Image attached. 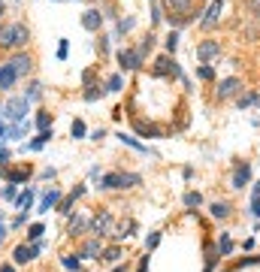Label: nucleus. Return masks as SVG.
<instances>
[{"label":"nucleus","mask_w":260,"mask_h":272,"mask_svg":"<svg viewBox=\"0 0 260 272\" xmlns=\"http://www.w3.org/2000/svg\"><path fill=\"white\" fill-rule=\"evenodd\" d=\"M39 251H42V245H39V242H33L30 248H27V245H18V248L12 251V257H15V263H27V260H33Z\"/></svg>","instance_id":"11"},{"label":"nucleus","mask_w":260,"mask_h":272,"mask_svg":"<svg viewBox=\"0 0 260 272\" xmlns=\"http://www.w3.org/2000/svg\"><path fill=\"white\" fill-rule=\"evenodd\" d=\"M142 182V176H136V173H121V188H136Z\"/></svg>","instance_id":"24"},{"label":"nucleus","mask_w":260,"mask_h":272,"mask_svg":"<svg viewBox=\"0 0 260 272\" xmlns=\"http://www.w3.org/2000/svg\"><path fill=\"white\" fill-rule=\"evenodd\" d=\"M257 103H260V97L251 94V91H245V94L236 97V106H239V109H248V106H257Z\"/></svg>","instance_id":"18"},{"label":"nucleus","mask_w":260,"mask_h":272,"mask_svg":"<svg viewBox=\"0 0 260 272\" xmlns=\"http://www.w3.org/2000/svg\"><path fill=\"white\" fill-rule=\"evenodd\" d=\"M3 200H18V194H15V188H12V185H6V188H3Z\"/></svg>","instance_id":"41"},{"label":"nucleus","mask_w":260,"mask_h":272,"mask_svg":"<svg viewBox=\"0 0 260 272\" xmlns=\"http://www.w3.org/2000/svg\"><path fill=\"white\" fill-rule=\"evenodd\" d=\"M185 206H188V209H200V206H203V194H200V191H188V194H185Z\"/></svg>","instance_id":"22"},{"label":"nucleus","mask_w":260,"mask_h":272,"mask_svg":"<svg viewBox=\"0 0 260 272\" xmlns=\"http://www.w3.org/2000/svg\"><path fill=\"white\" fill-rule=\"evenodd\" d=\"M76 200H79V197H76V194H70V197H67V200L61 203V212H64V215H70V212H73V203H76Z\"/></svg>","instance_id":"37"},{"label":"nucleus","mask_w":260,"mask_h":272,"mask_svg":"<svg viewBox=\"0 0 260 272\" xmlns=\"http://www.w3.org/2000/svg\"><path fill=\"white\" fill-rule=\"evenodd\" d=\"M70 130H73V136H76V139H82V136H85V121H79V118H76Z\"/></svg>","instance_id":"36"},{"label":"nucleus","mask_w":260,"mask_h":272,"mask_svg":"<svg viewBox=\"0 0 260 272\" xmlns=\"http://www.w3.org/2000/svg\"><path fill=\"white\" fill-rule=\"evenodd\" d=\"M154 76H179V67H176L173 55H161L154 61Z\"/></svg>","instance_id":"9"},{"label":"nucleus","mask_w":260,"mask_h":272,"mask_svg":"<svg viewBox=\"0 0 260 272\" xmlns=\"http://www.w3.org/2000/svg\"><path fill=\"white\" fill-rule=\"evenodd\" d=\"M118 64H121V70H139L142 67V55L136 48H121L118 51Z\"/></svg>","instance_id":"5"},{"label":"nucleus","mask_w":260,"mask_h":272,"mask_svg":"<svg viewBox=\"0 0 260 272\" xmlns=\"http://www.w3.org/2000/svg\"><path fill=\"white\" fill-rule=\"evenodd\" d=\"M158 242H161V233H151V236H148V242H145V251L158 248Z\"/></svg>","instance_id":"40"},{"label":"nucleus","mask_w":260,"mask_h":272,"mask_svg":"<svg viewBox=\"0 0 260 272\" xmlns=\"http://www.w3.org/2000/svg\"><path fill=\"white\" fill-rule=\"evenodd\" d=\"M100 260H106V263H118V260H121V248H118V245H112V248H106Z\"/></svg>","instance_id":"25"},{"label":"nucleus","mask_w":260,"mask_h":272,"mask_svg":"<svg viewBox=\"0 0 260 272\" xmlns=\"http://www.w3.org/2000/svg\"><path fill=\"white\" fill-rule=\"evenodd\" d=\"M15 79H18V73L12 70V64H3V67H0V91H9Z\"/></svg>","instance_id":"15"},{"label":"nucleus","mask_w":260,"mask_h":272,"mask_svg":"<svg viewBox=\"0 0 260 272\" xmlns=\"http://www.w3.org/2000/svg\"><path fill=\"white\" fill-rule=\"evenodd\" d=\"M191 3H194V0H164V6H167L170 12H188Z\"/></svg>","instance_id":"20"},{"label":"nucleus","mask_w":260,"mask_h":272,"mask_svg":"<svg viewBox=\"0 0 260 272\" xmlns=\"http://www.w3.org/2000/svg\"><path fill=\"white\" fill-rule=\"evenodd\" d=\"M39 94H42V85H39V82H30L24 97H27V100H39Z\"/></svg>","instance_id":"29"},{"label":"nucleus","mask_w":260,"mask_h":272,"mask_svg":"<svg viewBox=\"0 0 260 272\" xmlns=\"http://www.w3.org/2000/svg\"><path fill=\"white\" fill-rule=\"evenodd\" d=\"M130 27H133V18H121V21H118V30H121V33L130 30Z\"/></svg>","instance_id":"42"},{"label":"nucleus","mask_w":260,"mask_h":272,"mask_svg":"<svg viewBox=\"0 0 260 272\" xmlns=\"http://www.w3.org/2000/svg\"><path fill=\"white\" fill-rule=\"evenodd\" d=\"M257 18H260V15H257Z\"/></svg>","instance_id":"55"},{"label":"nucleus","mask_w":260,"mask_h":272,"mask_svg":"<svg viewBox=\"0 0 260 272\" xmlns=\"http://www.w3.org/2000/svg\"><path fill=\"white\" fill-rule=\"evenodd\" d=\"M58 58H61V61H64V58H67V39H64V42H61V48H58Z\"/></svg>","instance_id":"48"},{"label":"nucleus","mask_w":260,"mask_h":272,"mask_svg":"<svg viewBox=\"0 0 260 272\" xmlns=\"http://www.w3.org/2000/svg\"><path fill=\"white\" fill-rule=\"evenodd\" d=\"M121 85H124L121 76H112V79H109V91H121Z\"/></svg>","instance_id":"39"},{"label":"nucleus","mask_w":260,"mask_h":272,"mask_svg":"<svg viewBox=\"0 0 260 272\" xmlns=\"http://www.w3.org/2000/svg\"><path fill=\"white\" fill-rule=\"evenodd\" d=\"M27 39H30L27 24H21V21H18V24H12V48H18V51H21V48L27 45Z\"/></svg>","instance_id":"12"},{"label":"nucleus","mask_w":260,"mask_h":272,"mask_svg":"<svg viewBox=\"0 0 260 272\" xmlns=\"http://www.w3.org/2000/svg\"><path fill=\"white\" fill-rule=\"evenodd\" d=\"M239 91H242V82H239L236 76H227V79H221L215 97H218V100H230V97H239Z\"/></svg>","instance_id":"3"},{"label":"nucleus","mask_w":260,"mask_h":272,"mask_svg":"<svg viewBox=\"0 0 260 272\" xmlns=\"http://www.w3.org/2000/svg\"><path fill=\"white\" fill-rule=\"evenodd\" d=\"M197 76H200V79H206V82H209V79H215V70H212V67H209V64H203V67H200V70H197Z\"/></svg>","instance_id":"34"},{"label":"nucleus","mask_w":260,"mask_h":272,"mask_svg":"<svg viewBox=\"0 0 260 272\" xmlns=\"http://www.w3.org/2000/svg\"><path fill=\"white\" fill-rule=\"evenodd\" d=\"M48 124H51V115H48V112H39V115H36V127H39V130H48Z\"/></svg>","instance_id":"32"},{"label":"nucleus","mask_w":260,"mask_h":272,"mask_svg":"<svg viewBox=\"0 0 260 272\" xmlns=\"http://www.w3.org/2000/svg\"><path fill=\"white\" fill-rule=\"evenodd\" d=\"M6 160H9V151H6V148H0V167H6Z\"/></svg>","instance_id":"49"},{"label":"nucleus","mask_w":260,"mask_h":272,"mask_svg":"<svg viewBox=\"0 0 260 272\" xmlns=\"http://www.w3.org/2000/svg\"><path fill=\"white\" fill-rule=\"evenodd\" d=\"M97 48H100V55H106V48H109V45H106V36H100V42H97Z\"/></svg>","instance_id":"47"},{"label":"nucleus","mask_w":260,"mask_h":272,"mask_svg":"<svg viewBox=\"0 0 260 272\" xmlns=\"http://www.w3.org/2000/svg\"><path fill=\"white\" fill-rule=\"evenodd\" d=\"M121 142H127V145H130V148H136V151H148V148H145V145H139L133 136H121Z\"/></svg>","instance_id":"38"},{"label":"nucleus","mask_w":260,"mask_h":272,"mask_svg":"<svg viewBox=\"0 0 260 272\" xmlns=\"http://www.w3.org/2000/svg\"><path fill=\"white\" fill-rule=\"evenodd\" d=\"M0 18H3V0H0Z\"/></svg>","instance_id":"53"},{"label":"nucleus","mask_w":260,"mask_h":272,"mask_svg":"<svg viewBox=\"0 0 260 272\" xmlns=\"http://www.w3.org/2000/svg\"><path fill=\"white\" fill-rule=\"evenodd\" d=\"M209 212H212V218H218V221H224V218H230V203H224V200H218V203H212V206H209Z\"/></svg>","instance_id":"16"},{"label":"nucleus","mask_w":260,"mask_h":272,"mask_svg":"<svg viewBox=\"0 0 260 272\" xmlns=\"http://www.w3.org/2000/svg\"><path fill=\"white\" fill-rule=\"evenodd\" d=\"M82 257H91V260H100V257H103V245H100V236H94V239H88V242L82 245Z\"/></svg>","instance_id":"13"},{"label":"nucleus","mask_w":260,"mask_h":272,"mask_svg":"<svg viewBox=\"0 0 260 272\" xmlns=\"http://www.w3.org/2000/svg\"><path fill=\"white\" fill-rule=\"evenodd\" d=\"M67 233H70V236L91 233V218H85V215H73V218H70V224H67Z\"/></svg>","instance_id":"10"},{"label":"nucleus","mask_w":260,"mask_h":272,"mask_svg":"<svg viewBox=\"0 0 260 272\" xmlns=\"http://www.w3.org/2000/svg\"><path fill=\"white\" fill-rule=\"evenodd\" d=\"M58 203H61V194L51 188V191L42 197V203H39V212H48V209H51V206H58Z\"/></svg>","instance_id":"17"},{"label":"nucleus","mask_w":260,"mask_h":272,"mask_svg":"<svg viewBox=\"0 0 260 272\" xmlns=\"http://www.w3.org/2000/svg\"><path fill=\"white\" fill-rule=\"evenodd\" d=\"M27 97H12L6 106H3V118H9V121H21L24 115H27Z\"/></svg>","instance_id":"2"},{"label":"nucleus","mask_w":260,"mask_h":272,"mask_svg":"<svg viewBox=\"0 0 260 272\" xmlns=\"http://www.w3.org/2000/svg\"><path fill=\"white\" fill-rule=\"evenodd\" d=\"M248 9H251L254 15H260V0H248Z\"/></svg>","instance_id":"45"},{"label":"nucleus","mask_w":260,"mask_h":272,"mask_svg":"<svg viewBox=\"0 0 260 272\" xmlns=\"http://www.w3.org/2000/svg\"><path fill=\"white\" fill-rule=\"evenodd\" d=\"M97 97H103V88H100V85H94V88H88V91H85V100H88V103H91V100H97Z\"/></svg>","instance_id":"35"},{"label":"nucleus","mask_w":260,"mask_h":272,"mask_svg":"<svg viewBox=\"0 0 260 272\" xmlns=\"http://www.w3.org/2000/svg\"><path fill=\"white\" fill-rule=\"evenodd\" d=\"M0 48H12V24H0Z\"/></svg>","instance_id":"23"},{"label":"nucleus","mask_w":260,"mask_h":272,"mask_svg":"<svg viewBox=\"0 0 260 272\" xmlns=\"http://www.w3.org/2000/svg\"><path fill=\"white\" fill-rule=\"evenodd\" d=\"M9 64H12V70H15V73H18V76H27V73H30V70H33V58H30V55H27V51H15V55H12V61H9Z\"/></svg>","instance_id":"8"},{"label":"nucleus","mask_w":260,"mask_h":272,"mask_svg":"<svg viewBox=\"0 0 260 272\" xmlns=\"http://www.w3.org/2000/svg\"><path fill=\"white\" fill-rule=\"evenodd\" d=\"M100 24H103L100 9H88V12L82 15V27H85V30H100Z\"/></svg>","instance_id":"14"},{"label":"nucleus","mask_w":260,"mask_h":272,"mask_svg":"<svg viewBox=\"0 0 260 272\" xmlns=\"http://www.w3.org/2000/svg\"><path fill=\"white\" fill-rule=\"evenodd\" d=\"M100 188H106V191H118L121 188V173H109V176H103V185Z\"/></svg>","instance_id":"19"},{"label":"nucleus","mask_w":260,"mask_h":272,"mask_svg":"<svg viewBox=\"0 0 260 272\" xmlns=\"http://www.w3.org/2000/svg\"><path fill=\"white\" fill-rule=\"evenodd\" d=\"M251 215H254V218H260V197H254V200H251Z\"/></svg>","instance_id":"43"},{"label":"nucleus","mask_w":260,"mask_h":272,"mask_svg":"<svg viewBox=\"0 0 260 272\" xmlns=\"http://www.w3.org/2000/svg\"><path fill=\"white\" fill-rule=\"evenodd\" d=\"M230 251H233V239H230V236H221V242H218V254L227 257Z\"/></svg>","instance_id":"30"},{"label":"nucleus","mask_w":260,"mask_h":272,"mask_svg":"<svg viewBox=\"0 0 260 272\" xmlns=\"http://www.w3.org/2000/svg\"><path fill=\"white\" fill-rule=\"evenodd\" d=\"M0 272H15V266H0Z\"/></svg>","instance_id":"50"},{"label":"nucleus","mask_w":260,"mask_h":272,"mask_svg":"<svg viewBox=\"0 0 260 272\" xmlns=\"http://www.w3.org/2000/svg\"><path fill=\"white\" fill-rule=\"evenodd\" d=\"M0 115H3V106H0Z\"/></svg>","instance_id":"54"},{"label":"nucleus","mask_w":260,"mask_h":272,"mask_svg":"<svg viewBox=\"0 0 260 272\" xmlns=\"http://www.w3.org/2000/svg\"><path fill=\"white\" fill-rule=\"evenodd\" d=\"M145 269H148V254H145V257L139 260V266H136V272H145Z\"/></svg>","instance_id":"46"},{"label":"nucleus","mask_w":260,"mask_h":272,"mask_svg":"<svg viewBox=\"0 0 260 272\" xmlns=\"http://www.w3.org/2000/svg\"><path fill=\"white\" fill-rule=\"evenodd\" d=\"M39 236H42V224H30L27 239H30V242H39Z\"/></svg>","instance_id":"33"},{"label":"nucleus","mask_w":260,"mask_h":272,"mask_svg":"<svg viewBox=\"0 0 260 272\" xmlns=\"http://www.w3.org/2000/svg\"><path fill=\"white\" fill-rule=\"evenodd\" d=\"M27 176H30V170H12V173H6V179H9L12 185H18V182H27Z\"/></svg>","instance_id":"26"},{"label":"nucleus","mask_w":260,"mask_h":272,"mask_svg":"<svg viewBox=\"0 0 260 272\" xmlns=\"http://www.w3.org/2000/svg\"><path fill=\"white\" fill-rule=\"evenodd\" d=\"M3 236H6V227H3V224H0V239H3Z\"/></svg>","instance_id":"51"},{"label":"nucleus","mask_w":260,"mask_h":272,"mask_svg":"<svg viewBox=\"0 0 260 272\" xmlns=\"http://www.w3.org/2000/svg\"><path fill=\"white\" fill-rule=\"evenodd\" d=\"M48 139H51V130H39V136H36L33 142H27V151H36V148H42Z\"/></svg>","instance_id":"21"},{"label":"nucleus","mask_w":260,"mask_h":272,"mask_svg":"<svg viewBox=\"0 0 260 272\" xmlns=\"http://www.w3.org/2000/svg\"><path fill=\"white\" fill-rule=\"evenodd\" d=\"M221 55V42L218 39H203L200 45H197V61L200 64H209L212 58H218Z\"/></svg>","instance_id":"4"},{"label":"nucleus","mask_w":260,"mask_h":272,"mask_svg":"<svg viewBox=\"0 0 260 272\" xmlns=\"http://www.w3.org/2000/svg\"><path fill=\"white\" fill-rule=\"evenodd\" d=\"M30 203H33V191L27 188L24 194H18V200H15V206H18V209H30Z\"/></svg>","instance_id":"27"},{"label":"nucleus","mask_w":260,"mask_h":272,"mask_svg":"<svg viewBox=\"0 0 260 272\" xmlns=\"http://www.w3.org/2000/svg\"><path fill=\"white\" fill-rule=\"evenodd\" d=\"M64 266H67V269H79V260H73V257H64Z\"/></svg>","instance_id":"44"},{"label":"nucleus","mask_w":260,"mask_h":272,"mask_svg":"<svg viewBox=\"0 0 260 272\" xmlns=\"http://www.w3.org/2000/svg\"><path fill=\"white\" fill-rule=\"evenodd\" d=\"M176 48H179V33L173 30V33L167 36V55H176Z\"/></svg>","instance_id":"31"},{"label":"nucleus","mask_w":260,"mask_h":272,"mask_svg":"<svg viewBox=\"0 0 260 272\" xmlns=\"http://www.w3.org/2000/svg\"><path fill=\"white\" fill-rule=\"evenodd\" d=\"M112 272H124V266H115V269H112Z\"/></svg>","instance_id":"52"},{"label":"nucleus","mask_w":260,"mask_h":272,"mask_svg":"<svg viewBox=\"0 0 260 272\" xmlns=\"http://www.w3.org/2000/svg\"><path fill=\"white\" fill-rule=\"evenodd\" d=\"M248 179H251V164H245V160H239L236 167H233V179H230V188H245L248 185Z\"/></svg>","instance_id":"6"},{"label":"nucleus","mask_w":260,"mask_h":272,"mask_svg":"<svg viewBox=\"0 0 260 272\" xmlns=\"http://www.w3.org/2000/svg\"><path fill=\"white\" fill-rule=\"evenodd\" d=\"M221 6H224V0H212V6L206 9V18L200 21V27H203V30L218 27V21H221Z\"/></svg>","instance_id":"7"},{"label":"nucleus","mask_w":260,"mask_h":272,"mask_svg":"<svg viewBox=\"0 0 260 272\" xmlns=\"http://www.w3.org/2000/svg\"><path fill=\"white\" fill-rule=\"evenodd\" d=\"M91 233L94 236H115V218L109 215V212H100V215H94L91 218Z\"/></svg>","instance_id":"1"},{"label":"nucleus","mask_w":260,"mask_h":272,"mask_svg":"<svg viewBox=\"0 0 260 272\" xmlns=\"http://www.w3.org/2000/svg\"><path fill=\"white\" fill-rule=\"evenodd\" d=\"M151 48H154V36H151V33H148V36H145V39H142V42H139V48H136V51H139V55H142V58H145V55H148V51H151Z\"/></svg>","instance_id":"28"}]
</instances>
